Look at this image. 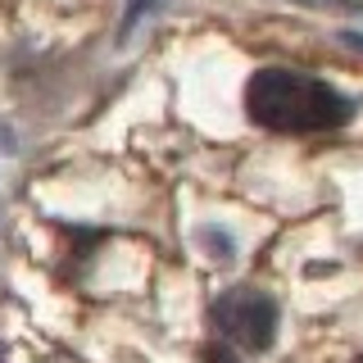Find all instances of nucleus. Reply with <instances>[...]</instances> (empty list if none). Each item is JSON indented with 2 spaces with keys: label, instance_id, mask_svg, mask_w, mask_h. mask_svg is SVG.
<instances>
[{
  "label": "nucleus",
  "instance_id": "nucleus-1",
  "mask_svg": "<svg viewBox=\"0 0 363 363\" xmlns=\"http://www.w3.org/2000/svg\"><path fill=\"white\" fill-rule=\"evenodd\" d=\"M245 113L268 132H332L350 123L354 105L309 73L259 68L245 86Z\"/></svg>",
  "mask_w": 363,
  "mask_h": 363
},
{
  "label": "nucleus",
  "instance_id": "nucleus-2",
  "mask_svg": "<svg viewBox=\"0 0 363 363\" xmlns=\"http://www.w3.org/2000/svg\"><path fill=\"white\" fill-rule=\"evenodd\" d=\"M213 327L241 350H268L277 336V304L255 286H232L213 300Z\"/></svg>",
  "mask_w": 363,
  "mask_h": 363
},
{
  "label": "nucleus",
  "instance_id": "nucleus-3",
  "mask_svg": "<svg viewBox=\"0 0 363 363\" xmlns=\"http://www.w3.org/2000/svg\"><path fill=\"white\" fill-rule=\"evenodd\" d=\"M204 363H232V354H227L223 345H204V354H200Z\"/></svg>",
  "mask_w": 363,
  "mask_h": 363
},
{
  "label": "nucleus",
  "instance_id": "nucleus-4",
  "mask_svg": "<svg viewBox=\"0 0 363 363\" xmlns=\"http://www.w3.org/2000/svg\"><path fill=\"white\" fill-rule=\"evenodd\" d=\"M332 5H354V0H332Z\"/></svg>",
  "mask_w": 363,
  "mask_h": 363
},
{
  "label": "nucleus",
  "instance_id": "nucleus-5",
  "mask_svg": "<svg viewBox=\"0 0 363 363\" xmlns=\"http://www.w3.org/2000/svg\"><path fill=\"white\" fill-rule=\"evenodd\" d=\"M0 363H5V354H0Z\"/></svg>",
  "mask_w": 363,
  "mask_h": 363
},
{
  "label": "nucleus",
  "instance_id": "nucleus-6",
  "mask_svg": "<svg viewBox=\"0 0 363 363\" xmlns=\"http://www.w3.org/2000/svg\"><path fill=\"white\" fill-rule=\"evenodd\" d=\"M354 363H363V359H354Z\"/></svg>",
  "mask_w": 363,
  "mask_h": 363
}]
</instances>
